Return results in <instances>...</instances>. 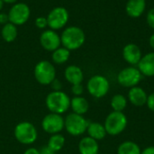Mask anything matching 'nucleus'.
Segmentation results:
<instances>
[{
    "label": "nucleus",
    "instance_id": "4",
    "mask_svg": "<svg viewBox=\"0 0 154 154\" xmlns=\"http://www.w3.org/2000/svg\"><path fill=\"white\" fill-rule=\"evenodd\" d=\"M33 74L36 81L43 86L51 85L56 79L55 67L49 60L39 61L34 67Z\"/></svg>",
    "mask_w": 154,
    "mask_h": 154
},
{
    "label": "nucleus",
    "instance_id": "36",
    "mask_svg": "<svg viewBox=\"0 0 154 154\" xmlns=\"http://www.w3.org/2000/svg\"><path fill=\"white\" fill-rule=\"evenodd\" d=\"M4 3H6V4H15L17 0H3Z\"/></svg>",
    "mask_w": 154,
    "mask_h": 154
},
{
    "label": "nucleus",
    "instance_id": "33",
    "mask_svg": "<svg viewBox=\"0 0 154 154\" xmlns=\"http://www.w3.org/2000/svg\"><path fill=\"white\" fill-rule=\"evenodd\" d=\"M23 154H40V151L36 148H28L25 150Z\"/></svg>",
    "mask_w": 154,
    "mask_h": 154
},
{
    "label": "nucleus",
    "instance_id": "38",
    "mask_svg": "<svg viewBox=\"0 0 154 154\" xmlns=\"http://www.w3.org/2000/svg\"><path fill=\"white\" fill-rule=\"evenodd\" d=\"M98 154H102V153H98Z\"/></svg>",
    "mask_w": 154,
    "mask_h": 154
},
{
    "label": "nucleus",
    "instance_id": "18",
    "mask_svg": "<svg viewBox=\"0 0 154 154\" xmlns=\"http://www.w3.org/2000/svg\"><path fill=\"white\" fill-rule=\"evenodd\" d=\"M99 145L97 141L87 136L79 143V152L80 154H98Z\"/></svg>",
    "mask_w": 154,
    "mask_h": 154
},
{
    "label": "nucleus",
    "instance_id": "37",
    "mask_svg": "<svg viewBox=\"0 0 154 154\" xmlns=\"http://www.w3.org/2000/svg\"><path fill=\"white\" fill-rule=\"evenodd\" d=\"M3 7H4V1L3 0H0V11L3 9Z\"/></svg>",
    "mask_w": 154,
    "mask_h": 154
},
{
    "label": "nucleus",
    "instance_id": "27",
    "mask_svg": "<svg viewBox=\"0 0 154 154\" xmlns=\"http://www.w3.org/2000/svg\"><path fill=\"white\" fill-rule=\"evenodd\" d=\"M84 92V88L82 86V84H76V85H72L71 87V93L75 96V97H79L83 94Z\"/></svg>",
    "mask_w": 154,
    "mask_h": 154
},
{
    "label": "nucleus",
    "instance_id": "2",
    "mask_svg": "<svg viewBox=\"0 0 154 154\" xmlns=\"http://www.w3.org/2000/svg\"><path fill=\"white\" fill-rule=\"evenodd\" d=\"M45 104L51 113L62 115L70 107V97L61 90H53L47 95Z\"/></svg>",
    "mask_w": 154,
    "mask_h": 154
},
{
    "label": "nucleus",
    "instance_id": "5",
    "mask_svg": "<svg viewBox=\"0 0 154 154\" xmlns=\"http://www.w3.org/2000/svg\"><path fill=\"white\" fill-rule=\"evenodd\" d=\"M105 129L107 134L118 135L127 126V117L123 112H111L105 120Z\"/></svg>",
    "mask_w": 154,
    "mask_h": 154
},
{
    "label": "nucleus",
    "instance_id": "26",
    "mask_svg": "<svg viewBox=\"0 0 154 154\" xmlns=\"http://www.w3.org/2000/svg\"><path fill=\"white\" fill-rule=\"evenodd\" d=\"M35 25L39 28V29H44L48 26V21H47V17H43V16H39L35 19Z\"/></svg>",
    "mask_w": 154,
    "mask_h": 154
},
{
    "label": "nucleus",
    "instance_id": "22",
    "mask_svg": "<svg viewBox=\"0 0 154 154\" xmlns=\"http://www.w3.org/2000/svg\"><path fill=\"white\" fill-rule=\"evenodd\" d=\"M65 145V137L61 134H51L48 140L47 146L55 152H60Z\"/></svg>",
    "mask_w": 154,
    "mask_h": 154
},
{
    "label": "nucleus",
    "instance_id": "13",
    "mask_svg": "<svg viewBox=\"0 0 154 154\" xmlns=\"http://www.w3.org/2000/svg\"><path fill=\"white\" fill-rule=\"evenodd\" d=\"M124 60L131 65H137L143 55L140 47L134 43H128L123 49Z\"/></svg>",
    "mask_w": 154,
    "mask_h": 154
},
{
    "label": "nucleus",
    "instance_id": "35",
    "mask_svg": "<svg viewBox=\"0 0 154 154\" xmlns=\"http://www.w3.org/2000/svg\"><path fill=\"white\" fill-rule=\"evenodd\" d=\"M149 43H150V46L154 50V33H152L149 39Z\"/></svg>",
    "mask_w": 154,
    "mask_h": 154
},
{
    "label": "nucleus",
    "instance_id": "24",
    "mask_svg": "<svg viewBox=\"0 0 154 154\" xmlns=\"http://www.w3.org/2000/svg\"><path fill=\"white\" fill-rule=\"evenodd\" d=\"M69 56H70V51H69L64 47H60L54 51H52L51 58L54 63L60 65L67 62L68 60L69 59Z\"/></svg>",
    "mask_w": 154,
    "mask_h": 154
},
{
    "label": "nucleus",
    "instance_id": "32",
    "mask_svg": "<svg viewBox=\"0 0 154 154\" xmlns=\"http://www.w3.org/2000/svg\"><path fill=\"white\" fill-rule=\"evenodd\" d=\"M39 151H40V154H56L55 152H53L52 150H51L47 145L42 146Z\"/></svg>",
    "mask_w": 154,
    "mask_h": 154
},
{
    "label": "nucleus",
    "instance_id": "11",
    "mask_svg": "<svg viewBox=\"0 0 154 154\" xmlns=\"http://www.w3.org/2000/svg\"><path fill=\"white\" fill-rule=\"evenodd\" d=\"M42 130L49 134H60L64 129V118L61 115L50 113L46 115L42 121Z\"/></svg>",
    "mask_w": 154,
    "mask_h": 154
},
{
    "label": "nucleus",
    "instance_id": "30",
    "mask_svg": "<svg viewBox=\"0 0 154 154\" xmlns=\"http://www.w3.org/2000/svg\"><path fill=\"white\" fill-rule=\"evenodd\" d=\"M51 85V87H52V88H53L54 91H59V90H60V89H61V87H62L61 82H60V80L56 79L53 80V82H52Z\"/></svg>",
    "mask_w": 154,
    "mask_h": 154
},
{
    "label": "nucleus",
    "instance_id": "9",
    "mask_svg": "<svg viewBox=\"0 0 154 154\" xmlns=\"http://www.w3.org/2000/svg\"><path fill=\"white\" fill-rule=\"evenodd\" d=\"M31 10L25 3H15L8 12L9 22L14 25H23L30 18Z\"/></svg>",
    "mask_w": 154,
    "mask_h": 154
},
{
    "label": "nucleus",
    "instance_id": "6",
    "mask_svg": "<svg viewBox=\"0 0 154 154\" xmlns=\"http://www.w3.org/2000/svg\"><path fill=\"white\" fill-rule=\"evenodd\" d=\"M88 124L83 116L75 113H70L64 118V128L72 136H79L85 134Z\"/></svg>",
    "mask_w": 154,
    "mask_h": 154
},
{
    "label": "nucleus",
    "instance_id": "29",
    "mask_svg": "<svg viewBox=\"0 0 154 154\" xmlns=\"http://www.w3.org/2000/svg\"><path fill=\"white\" fill-rule=\"evenodd\" d=\"M146 105L148 106L150 110H152V112H154V92L148 96Z\"/></svg>",
    "mask_w": 154,
    "mask_h": 154
},
{
    "label": "nucleus",
    "instance_id": "34",
    "mask_svg": "<svg viewBox=\"0 0 154 154\" xmlns=\"http://www.w3.org/2000/svg\"><path fill=\"white\" fill-rule=\"evenodd\" d=\"M141 154H154V146H150L145 148Z\"/></svg>",
    "mask_w": 154,
    "mask_h": 154
},
{
    "label": "nucleus",
    "instance_id": "17",
    "mask_svg": "<svg viewBox=\"0 0 154 154\" xmlns=\"http://www.w3.org/2000/svg\"><path fill=\"white\" fill-rule=\"evenodd\" d=\"M146 8L145 0H128L125 6L126 14L132 18L140 17Z\"/></svg>",
    "mask_w": 154,
    "mask_h": 154
},
{
    "label": "nucleus",
    "instance_id": "19",
    "mask_svg": "<svg viewBox=\"0 0 154 154\" xmlns=\"http://www.w3.org/2000/svg\"><path fill=\"white\" fill-rule=\"evenodd\" d=\"M69 108H71L72 113L83 116L84 114H86L88 111L89 104H88V101L81 96L74 97L70 98V107Z\"/></svg>",
    "mask_w": 154,
    "mask_h": 154
},
{
    "label": "nucleus",
    "instance_id": "8",
    "mask_svg": "<svg viewBox=\"0 0 154 154\" xmlns=\"http://www.w3.org/2000/svg\"><path fill=\"white\" fill-rule=\"evenodd\" d=\"M69 18V14L68 10L62 6L54 7L49 13L47 16L48 21V27L51 30H60L67 24Z\"/></svg>",
    "mask_w": 154,
    "mask_h": 154
},
{
    "label": "nucleus",
    "instance_id": "16",
    "mask_svg": "<svg viewBox=\"0 0 154 154\" xmlns=\"http://www.w3.org/2000/svg\"><path fill=\"white\" fill-rule=\"evenodd\" d=\"M147 93L144 91L143 88L140 87H134L131 88L128 92V99L135 106H143L146 105L147 102Z\"/></svg>",
    "mask_w": 154,
    "mask_h": 154
},
{
    "label": "nucleus",
    "instance_id": "20",
    "mask_svg": "<svg viewBox=\"0 0 154 154\" xmlns=\"http://www.w3.org/2000/svg\"><path fill=\"white\" fill-rule=\"evenodd\" d=\"M87 133L89 137L95 139L96 141H100V140L104 139L106 137V135L107 134L104 125L97 123V122L89 123L88 125Z\"/></svg>",
    "mask_w": 154,
    "mask_h": 154
},
{
    "label": "nucleus",
    "instance_id": "14",
    "mask_svg": "<svg viewBox=\"0 0 154 154\" xmlns=\"http://www.w3.org/2000/svg\"><path fill=\"white\" fill-rule=\"evenodd\" d=\"M137 67L142 75L146 77L154 76V52H149L143 56Z\"/></svg>",
    "mask_w": 154,
    "mask_h": 154
},
{
    "label": "nucleus",
    "instance_id": "31",
    "mask_svg": "<svg viewBox=\"0 0 154 154\" xmlns=\"http://www.w3.org/2000/svg\"><path fill=\"white\" fill-rule=\"evenodd\" d=\"M7 23H9L8 14H6L5 13H0V24L5 25Z\"/></svg>",
    "mask_w": 154,
    "mask_h": 154
},
{
    "label": "nucleus",
    "instance_id": "7",
    "mask_svg": "<svg viewBox=\"0 0 154 154\" xmlns=\"http://www.w3.org/2000/svg\"><path fill=\"white\" fill-rule=\"evenodd\" d=\"M110 88V84L108 79L102 75H95L91 77L87 83V89L88 93L96 97L101 98L105 97Z\"/></svg>",
    "mask_w": 154,
    "mask_h": 154
},
{
    "label": "nucleus",
    "instance_id": "25",
    "mask_svg": "<svg viewBox=\"0 0 154 154\" xmlns=\"http://www.w3.org/2000/svg\"><path fill=\"white\" fill-rule=\"evenodd\" d=\"M127 106V99L124 95H115L111 99V107L114 111L123 112Z\"/></svg>",
    "mask_w": 154,
    "mask_h": 154
},
{
    "label": "nucleus",
    "instance_id": "12",
    "mask_svg": "<svg viewBox=\"0 0 154 154\" xmlns=\"http://www.w3.org/2000/svg\"><path fill=\"white\" fill-rule=\"evenodd\" d=\"M42 47L48 51H54L61 45L60 36L54 30H45L40 36Z\"/></svg>",
    "mask_w": 154,
    "mask_h": 154
},
{
    "label": "nucleus",
    "instance_id": "23",
    "mask_svg": "<svg viewBox=\"0 0 154 154\" xmlns=\"http://www.w3.org/2000/svg\"><path fill=\"white\" fill-rule=\"evenodd\" d=\"M141 152L139 145L131 141L122 143L117 149V154H141Z\"/></svg>",
    "mask_w": 154,
    "mask_h": 154
},
{
    "label": "nucleus",
    "instance_id": "3",
    "mask_svg": "<svg viewBox=\"0 0 154 154\" xmlns=\"http://www.w3.org/2000/svg\"><path fill=\"white\" fill-rule=\"evenodd\" d=\"M14 135L17 142L24 145H30L36 142L38 138V132L36 127L30 122L23 121L14 127Z\"/></svg>",
    "mask_w": 154,
    "mask_h": 154
},
{
    "label": "nucleus",
    "instance_id": "10",
    "mask_svg": "<svg viewBox=\"0 0 154 154\" xmlns=\"http://www.w3.org/2000/svg\"><path fill=\"white\" fill-rule=\"evenodd\" d=\"M142 73L137 68L127 67L119 72L117 76V81L121 86L131 88L139 84L142 79Z\"/></svg>",
    "mask_w": 154,
    "mask_h": 154
},
{
    "label": "nucleus",
    "instance_id": "21",
    "mask_svg": "<svg viewBox=\"0 0 154 154\" xmlns=\"http://www.w3.org/2000/svg\"><path fill=\"white\" fill-rule=\"evenodd\" d=\"M18 34V31L16 28V25L13 24L12 23H5L2 30H1V35L2 38L5 42H14Z\"/></svg>",
    "mask_w": 154,
    "mask_h": 154
},
{
    "label": "nucleus",
    "instance_id": "1",
    "mask_svg": "<svg viewBox=\"0 0 154 154\" xmlns=\"http://www.w3.org/2000/svg\"><path fill=\"white\" fill-rule=\"evenodd\" d=\"M86 35L84 31L78 26L67 27L60 35L61 44L69 51L79 49L85 42Z\"/></svg>",
    "mask_w": 154,
    "mask_h": 154
},
{
    "label": "nucleus",
    "instance_id": "28",
    "mask_svg": "<svg viewBox=\"0 0 154 154\" xmlns=\"http://www.w3.org/2000/svg\"><path fill=\"white\" fill-rule=\"evenodd\" d=\"M146 19H147V23H148V25H149L152 29H153L154 30V8H152V9L148 12Z\"/></svg>",
    "mask_w": 154,
    "mask_h": 154
},
{
    "label": "nucleus",
    "instance_id": "15",
    "mask_svg": "<svg viewBox=\"0 0 154 154\" xmlns=\"http://www.w3.org/2000/svg\"><path fill=\"white\" fill-rule=\"evenodd\" d=\"M65 79L71 85L81 84L84 79V74L82 69L76 65H69L64 71Z\"/></svg>",
    "mask_w": 154,
    "mask_h": 154
}]
</instances>
